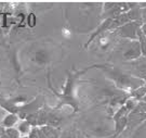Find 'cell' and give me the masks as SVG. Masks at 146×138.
Here are the masks:
<instances>
[{
    "instance_id": "44dd1931",
    "label": "cell",
    "mask_w": 146,
    "mask_h": 138,
    "mask_svg": "<svg viewBox=\"0 0 146 138\" xmlns=\"http://www.w3.org/2000/svg\"><path fill=\"white\" fill-rule=\"evenodd\" d=\"M61 138H77V136L73 135L72 133H67L65 134V135H63V136H61Z\"/></svg>"
},
{
    "instance_id": "ffe728a7",
    "label": "cell",
    "mask_w": 146,
    "mask_h": 138,
    "mask_svg": "<svg viewBox=\"0 0 146 138\" xmlns=\"http://www.w3.org/2000/svg\"><path fill=\"white\" fill-rule=\"evenodd\" d=\"M7 113H8V112L5 111V109H2V108H1V106H0V124H1V122H2L3 117L7 115Z\"/></svg>"
},
{
    "instance_id": "8fae6325",
    "label": "cell",
    "mask_w": 146,
    "mask_h": 138,
    "mask_svg": "<svg viewBox=\"0 0 146 138\" xmlns=\"http://www.w3.org/2000/svg\"><path fill=\"white\" fill-rule=\"evenodd\" d=\"M16 128L19 129V132L21 133L22 136H24V137H28V135L31 134V132L33 131V126H31V124L28 121L26 120H21L19 124L16 125Z\"/></svg>"
},
{
    "instance_id": "5b68a950",
    "label": "cell",
    "mask_w": 146,
    "mask_h": 138,
    "mask_svg": "<svg viewBox=\"0 0 146 138\" xmlns=\"http://www.w3.org/2000/svg\"><path fill=\"white\" fill-rule=\"evenodd\" d=\"M145 121H146V112L143 111L140 106H137L128 115V126H127V129H129V131H135L136 128L139 127L141 124H143Z\"/></svg>"
},
{
    "instance_id": "277c9868",
    "label": "cell",
    "mask_w": 146,
    "mask_h": 138,
    "mask_svg": "<svg viewBox=\"0 0 146 138\" xmlns=\"http://www.w3.org/2000/svg\"><path fill=\"white\" fill-rule=\"evenodd\" d=\"M142 26H143V22L133 21L117 28L115 33L125 40H137V33Z\"/></svg>"
},
{
    "instance_id": "7c38bea8",
    "label": "cell",
    "mask_w": 146,
    "mask_h": 138,
    "mask_svg": "<svg viewBox=\"0 0 146 138\" xmlns=\"http://www.w3.org/2000/svg\"><path fill=\"white\" fill-rule=\"evenodd\" d=\"M128 126V117H121L114 121V127H115V134L117 136H119L125 129H127Z\"/></svg>"
},
{
    "instance_id": "d6986e66",
    "label": "cell",
    "mask_w": 146,
    "mask_h": 138,
    "mask_svg": "<svg viewBox=\"0 0 146 138\" xmlns=\"http://www.w3.org/2000/svg\"><path fill=\"white\" fill-rule=\"evenodd\" d=\"M140 7L142 9V22L146 24V2H140Z\"/></svg>"
},
{
    "instance_id": "3957f363",
    "label": "cell",
    "mask_w": 146,
    "mask_h": 138,
    "mask_svg": "<svg viewBox=\"0 0 146 138\" xmlns=\"http://www.w3.org/2000/svg\"><path fill=\"white\" fill-rule=\"evenodd\" d=\"M121 68L128 74L144 80L146 83V57L142 56L134 61L123 62L121 63Z\"/></svg>"
},
{
    "instance_id": "484cf974",
    "label": "cell",
    "mask_w": 146,
    "mask_h": 138,
    "mask_svg": "<svg viewBox=\"0 0 146 138\" xmlns=\"http://www.w3.org/2000/svg\"><path fill=\"white\" fill-rule=\"evenodd\" d=\"M0 138H9V136H8V135H7V134H3V135H2V136H1V137Z\"/></svg>"
},
{
    "instance_id": "603a6c76",
    "label": "cell",
    "mask_w": 146,
    "mask_h": 138,
    "mask_svg": "<svg viewBox=\"0 0 146 138\" xmlns=\"http://www.w3.org/2000/svg\"><path fill=\"white\" fill-rule=\"evenodd\" d=\"M141 29H142V32H143V34L146 36V24H143V26L141 27Z\"/></svg>"
},
{
    "instance_id": "ac0fdd59",
    "label": "cell",
    "mask_w": 146,
    "mask_h": 138,
    "mask_svg": "<svg viewBox=\"0 0 146 138\" xmlns=\"http://www.w3.org/2000/svg\"><path fill=\"white\" fill-rule=\"evenodd\" d=\"M5 134L9 136V138H21L22 135L16 127L5 128Z\"/></svg>"
},
{
    "instance_id": "4316f807",
    "label": "cell",
    "mask_w": 146,
    "mask_h": 138,
    "mask_svg": "<svg viewBox=\"0 0 146 138\" xmlns=\"http://www.w3.org/2000/svg\"><path fill=\"white\" fill-rule=\"evenodd\" d=\"M142 101H143V102H145V103H146V96L144 97V98H143V100H142Z\"/></svg>"
},
{
    "instance_id": "7a4b0ae2",
    "label": "cell",
    "mask_w": 146,
    "mask_h": 138,
    "mask_svg": "<svg viewBox=\"0 0 146 138\" xmlns=\"http://www.w3.org/2000/svg\"><path fill=\"white\" fill-rule=\"evenodd\" d=\"M120 57L122 59V62H130L142 57L141 45L139 40H125L119 47Z\"/></svg>"
},
{
    "instance_id": "d4e9b609",
    "label": "cell",
    "mask_w": 146,
    "mask_h": 138,
    "mask_svg": "<svg viewBox=\"0 0 146 138\" xmlns=\"http://www.w3.org/2000/svg\"><path fill=\"white\" fill-rule=\"evenodd\" d=\"M118 136L116 135V134H114V135H110V136H107V137H104V138H117Z\"/></svg>"
},
{
    "instance_id": "8992f818",
    "label": "cell",
    "mask_w": 146,
    "mask_h": 138,
    "mask_svg": "<svg viewBox=\"0 0 146 138\" xmlns=\"http://www.w3.org/2000/svg\"><path fill=\"white\" fill-rule=\"evenodd\" d=\"M31 61L38 66H44L51 61V52L46 48H39L31 53Z\"/></svg>"
},
{
    "instance_id": "e0dca14e",
    "label": "cell",
    "mask_w": 146,
    "mask_h": 138,
    "mask_svg": "<svg viewBox=\"0 0 146 138\" xmlns=\"http://www.w3.org/2000/svg\"><path fill=\"white\" fill-rule=\"evenodd\" d=\"M139 102H140V101H137L135 98L129 97V98L127 99V101H125V103L123 105V106L127 108V110H128V111L131 112V111H133L136 107L139 106Z\"/></svg>"
},
{
    "instance_id": "30bf717a",
    "label": "cell",
    "mask_w": 146,
    "mask_h": 138,
    "mask_svg": "<svg viewBox=\"0 0 146 138\" xmlns=\"http://www.w3.org/2000/svg\"><path fill=\"white\" fill-rule=\"evenodd\" d=\"M61 123H62V117L58 114V112H55L53 111V110H49L47 125L58 128V126L61 125Z\"/></svg>"
},
{
    "instance_id": "83f0119b",
    "label": "cell",
    "mask_w": 146,
    "mask_h": 138,
    "mask_svg": "<svg viewBox=\"0 0 146 138\" xmlns=\"http://www.w3.org/2000/svg\"><path fill=\"white\" fill-rule=\"evenodd\" d=\"M21 138H28V137H24V136H22V137Z\"/></svg>"
},
{
    "instance_id": "4fadbf2b",
    "label": "cell",
    "mask_w": 146,
    "mask_h": 138,
    "mask_svg": "<svg viewBox=\"0 0 146 138\" xmlns=\"http://www.w3.org/2000/svg\"><path fill=\"white\" fill-rule=\"evenodd\" d=\"M130 94V97L132 98H135L137 101H142L143 98L146 96V85H143L139 88H136L134 90H132L129 92Z\"/></svg>"
},
{
    "instance_id": "9c48e42d",
    "label": "cell",
    "mask_w": 146,
    "mask_h": 138,
    "mask_svg": "<svg viewBox=\"0 0 146 138\" xmlns=\"http://www.w3.org/2000/svg\"><path fill=\"white\" fill-rule=\"evenodd\" d=\"M20 117L17 114L14 113H7V115L3 117L2 122H1V126H3L5 128H11V127H15L16 125L20 122Z\"/></svg>"
},
{
    "instance_id": "6da1fadb",
    "label": "cell",
    "mask_w": 146,
    "mask_h": 138,
    "mask_svg": "<svg viewBox=\"0 0 146 138\" xmlns=\"http://www.w3.org/2000/svg\"><path fill=\"white\" fill-rule=\"evenodd\" d=\"M101 68H103V70L105 71V74L114 82L116 87L121 89V90H129V92H130V91L134 90L141 86L146 85L144 80L128 74L122 69L111 66V65H101Z\"/></svg>"
},
{
    "instance_id": "7402d4cb",
    "label": "cell",
    "mask_w": 146,
    "mask_h": 138,
    "mask_svg": "<svg viewBox=\"0 0 146 138\" xmlns=\"http://www.w3.org/2000/svg\"><path fill=\"white\" fill-rule=\"evenodd\" d=\"M5 133V128L3 127V126H1V125H0V137H1Z\"/></svg>"
},
{
    "instance_id": "9a60e30c",
    "label": "cell",
    "mask_w": 146,
    "mask_h": 138,
    "mask_svg": "<svg viewBox=\"0 0 146 138\" xmlns=\"http://www.w3.org/2000/svg\"><path fill=\"white\" fill-rule=\"evenodd\" d=\"M137 40L141 45V50H142V56L146 57V36L143 34L142 29L139 31L137 33Z\"/></svg>"
},
{
    "instance_id": "ba28073f",
    "label": "cell",
    "mask_w": 146,
    "mask_h": 138,
    "mask_svg": "<svg viewBox=\"0 0 146 138\" xmlns=\"http://www.w3.org/2000/svg\"><path fill=\"white\" fill-rule=\"evenodd\" d=\"M38 135L39 138H61V133L58 128L49 125L38 127Z\"/></svg>"
},
{
    "instance_id": "cb8c5ba5",
    "label": "cell",
    "mask_w": 146,
    "mask_h": 138,
    "mask_svg": "<svg viewBox=\"0 0 146 138\" xmlns=\"http://www.w3.org/2000/svg\"><path fill=\"white\" fill-rule=\"evenodd\" d=\"M76 136H77V138H88L87 136H84V134H81V133H77Z\"/></svg>"
},
{
    "instance_id": "52a82bcc",
    "label": "cell",
    "mask_w": 146,
    "mask_h": 138,
    "mask_svg": "<svg viewBox=\"0 0 146 138\" xmlns=\"http://www.w3.org/2000/svg\"><path fill=\"white\" fill-rule=\"evenodd\" d=\"M113 20L114 19H107V20H103V22L100 24L99 26H98V28L94 31L92 34H91V36L89 37V39L86 42V44H84V48H88L89 45L93 42L95 38L98 37V36H100L102 33H105V32H108V31H110V27H111V23H113Z\"/></svg>"
},
{
    "instance_id": "2e32d148",
    "label": "cell",
    "mask_w": 146,
    "mask_h": 138,
    "mask_svg": "<svg viewBox=\"0 0 146 138\" xmlns=\"http://www.w3.org/2000/svg\"><path fill=\"white\" fill-rule=\"evenodd\" d=\"M133 138H146V121L134 131Z\"/></svg>"
},
{
    "instance_id": "5bb4252c",
    "label": "cell",
    "mask_w": 146,
    "mask_h": 138,
    "mask_svg": "<svg viewBox=\"0 0 146 138\" xmlns=\"http://www.w3.org/2000/svg\"><path fill=\"white\" fill-rule=\"evenodd\" d=\"M129 113H130V112L127 110V108H125V106H121L120 108H118V109L116 110L115 113L113 114V121H116V120L121 119V117H128Z\"/></svg>"
}]
</instances>
